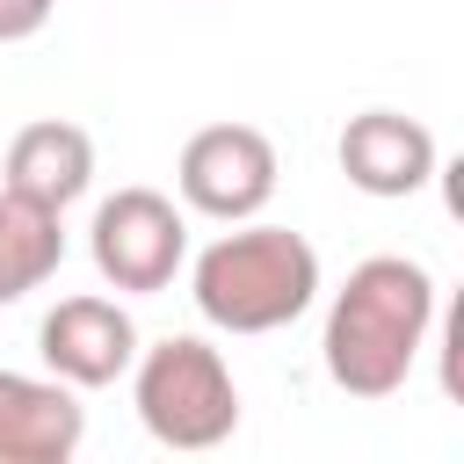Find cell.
Returning a JSON list of instances; mask_svg holds the SVG:
<instances>
[{"label":"cell","instance_id":"6da1fadb","mask_svg":"<svg viewBox=\"0 0 464 464\" xmlns=\"http://www.w3.org/2000/svg\"><path fill=\"white\" fill-rule=\"evenodd\" d=\"M428 326H435V276L413 254H370L348 268V283L326 304V334H319L326 377L348 399H392L413 377Z\"/></svg>","mask_w":464,"mask_h":464},{"label":"cell","instance_id":"7a4b0ae2","mask_svg":"<svg viewBox=\"0 0 464 464\" xmlns=\"http://www.w3.org/2000/svg\"><path fill=\"white\" fill-rule=\"evenodd\" d=\"M188 297L218 334H276V326L312 312L319 254L290 225H239V232H218L196 254Z\"/></svg>","mask_w":464,"mask_h":464},{"label":"cell","instance_id":"3957f363","mask_svg":"<svg viewBox=\"0 0 464 464\" xmlns=\"http://www.w3.org/2000/svg\"><path fill=\"white\" fill-rule=\"evenodd\" d=\"M130 399L160 450H218L239 428V384L225 370V355L196 334H167V341L138 348Z\"/></svg>","mask_w":464,"mask_h":464},{"label":"cell","instance_id":"277c9868","mask_svg":"<svg viewBox=\"0 0 464 464\" xmlns=\"http://www.w3.org/2000/svg\"><path fill=\"white\" fill-rule=\"evenodd\" d=\"M87 254H94V268H102L109 290L152 297V290H167L174 268L188 261V218H181L174 196H160V188H116V196L94 210V225H87Z\"/></svg>","mask_w":464,"mask_h":464},{"label":"cell","instance_id":"5b68a950","mask_svg":"<svg viewBox=\"0 0 464 464\" xmlns=\"http://www.w3.org/2000/svg\"><path fill=\"white\" fill-rule=\"evenodd\" d=\"M174 188L188 210L218 218V225H254L276 196V145L254 123H203L181 160H174Z\"/></svg>","mask_w":464,"mask_h":464},{"label":"cell","instance_id":"8992f818","mask_svg":"<svg viewBox=\"0 0 464 464\" xmlns=\"http://www.w3.org/2000/svg\"><path fill=\"white\" fill-rule=\"evenodd\" d=\"M36 348H44L58 384L102 392L138 362V326H130V312L116 297H58L44 312V326H36Z\"/></svg>","mask_w":464,"mask_h":464},{"label":"cell","instance_id":"52a82bcc","mask_svg":"<svg viewBox=\"0 0 464 464\" xmlns=\"http://www.w3.org/2000/svg\"><path fill=\"white\" fill-rule=\"evenodd\" d=\"M341 174H348V188L384 196V203L413 196L435 181V130L420 116H399V109H362L341 130Z\"/></svg>","mask_w":464,"mask_h":464},{"label":"cell","instance_id":"ba28073f","mask_svg":"<svg viewBox=\"0 0 464 464\" xmlns=\"http://www.w3.org/2000/svg\"><path fill=\"white\" fill-rule=\"evenodd\" d=\"M87 181H94V138H87L80 123H65V116H36V123L14 130L7 167H0V188H7L14 203L65 218V210L87 196Z\"/></svg>","mask_w":464,"mask_h":464},{"label":"cell","instance_id":"9c48e42d","mask_svg":"<svg viewBox=\"0 0 464 464\" xmlns=\"http://www.w3.org/2000/svg\"><path fill=\"white\" fill-rule=\"evenodd\" d=\"M87 435V406L58 377L0 370V464H72Z\"/></svg>","mask_w":464,"mask_h":464},{"label":"cell","instance_id":"30bf717a","mask_svg":"<svg viewBox=\"0 0 464 464\" xmlns=\"http://www.w3.org/2000/svg\"><path fill=\"white\" fill-rule=\"evenodd\" d=\"M58 261H65V225H58L51 210L14 203V196L0 188V304L44 290V283L58 276Z\"/></svg>","mask_w":464,"mask_h":464},{"label":"cell","instance_id":"8fae6325","mask_svg":"<svg viewBox=\"0 0 464 464\" xmlns=\"http://www.w3.org/2000/svg\"><path fill=\"white\" fill-rule=\"evenodd\" d=\"M58 0H0V44H29L44 22H51Z\"/></svg>","mask_w":464,"mask_h":464}]
</instances>
